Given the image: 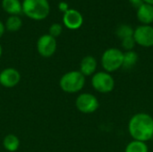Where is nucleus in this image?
Wrapping results in <instances>:
<instances>
[{"instance_id":"obj_1","label":"nucleus","mask_w":153,"mask_h":152,"mask_svg":"<svg viewBox=\"0 0 153 152\" xmlns=\"http://www.w3.org/2000/svg\"><path fill=\"white\" fill-rule=\"evenodd\" d=\"M128 132L135 141H151L153 138V117L147 113L134 115L128 123Z\"/></svg>"},{"instance_id":"obj_2","label":"nucleus","mask_w":153,"mask_h":152,"mask_svg":"<svg viewBox=\"0 0 153 152\" xmlns=\"http://www.w3.org/2000/svg\"><path fill=\"white\" fill-rule=\"evenodd\" d=\"M22 7V13L34 21L45 20L50 13L48 0H23Z\"/></svg>"},{"instance_id":"obj_3","label":"nucleus","mask_w":153,"mask_h":152,"mask_svg":"<svg viewBox=\"0 0 153 152\" xmlns=\"http://www.w3.org/2000/svg\"><path fill=\"white\" fill-rule=\"evenodd\" d=\"M59 85L66 93L79 92L85 85V76L80 71L68 72L61 77Z\"/></svg>"},{"instance_id":"obj_4","label":"nucleus","mask_w":153,"mask_h":152,"mask_svg":"<svg viewBox=\"0 0 153 152\" xmlns=\"http://www.w3.org/2000/svg\"><path fill=\"white\" fill-rule=\"evenodd\" d=\"M124 53L116 47L107 49L101 56V65L105 72L113 73L122 68Z\"/></svg>"},{"instance_id":"obj_5","label":"nucleus","mask_w":153,"mask_h":152,"mask_svg":"<svg viewBox=\"0 0 153 152\" xmlns=\"http://www.w3.org/2000/svg\"><path fill=\"white\" fill-rule=\"evenodd\" d=\"M91 85L95 90L100 93H109L115 88V80L113 76L107 72H98L92 75Z\"/></svg>"},{"instance_id":"obj_6","label":"nucleus","mask_w":153,"mask_h":152,"mask_svg":"<svg viewBox=\"0 0 153 152\" xmlns=\"http://www.w3.org/2000/svg\"><path fill=\"white\" fill-rule=\"evenodd\" d=\"M76 108L83 114H91L100 107L98 99L91 93L80 94L75 100Z\"/></svg>"},{"instance_id":"obj_7","label":"nucleus","mask_w":153,"mask_h":152,"mask_svg":"<svg viewBox=\"0 0 153 152\" xmlns=\"http://www.w3.org/2000/svg\"><path fill=\"white\" fill-rule=\"evenodd\" d=\"M56 39L49 34L42 35L37 41V50L43 57H50L56 50Z\"/></svg>"},{"instance_id":"obj_8","label":"nucleus","mask_w":153,"mask_h":152,"mask_svg":"<svg viewBox=\"0 0 153 152\" xmlns=\"http://www.w3.org/2000/svg\"><path fill=\"white\" fill-rule=\"evenodd\" d=\"M135 43L143 47H153V27L151 25L138 26L134 32Z\"/></svg>"},{"instance_id":"obj_9","label":"nucleus","mask_w":153,"mask_h":152,"mask_svg":"<svg viewBox=\"0 0 153 152\" xmlns=\"http://www.w3.org/2000/svg\"><path fill=\"white\" fill-rule=\"evenodd\" d=\"M63 23L69 30H78L83 23V17L78 10L69 9L64 13Z\"/></svg>"},{"instance_id":"obj_10","label":"nucleus","mask_w":153,"mask_h":152,"mask_svg":"<svg viewBox=\"0 0 153 152\" xmlns=\"http://www.w3.org/2000/svg\"><path fill=\"white\" fill-rule=\"evenodd\" d=\"M21 81L20 73L14 68H5L0 73V84L5 88H13Z\"/></svg>"},{"instance_id":"obj_11","label":"nucleus","mask_w":153,"mask_h":152,"mask_svg":"<svg viewBox=\"0 0 153 152\" xmlns=\"http://www.w3.org/2000/svg\"><path fill=\"white\" fill-rule=\"evenodd\" d=\"M137 19L143 25H150L153 22V5L143 3L137 8Z\"/></svg>"},{"instance_id":"obj_12","label":"nucleus","mask_w":153,"mask_h":152,"mask_svg":"<svg viewBox=\"0 0 153 152\" xmlns=\"http://www.w3.org/2000/svg\"><path fill=\"white\" fill-rule=\"evenodd\" d=\"M97 60L92 56H84L80 64V72L84 76H91L93 75L97 70Z\"/></svg>"},{"instance_id":"obj_13","label":"nucleus","mask_w":153,"mask_h":152,"mask_svg":"<svg viewBox=\"0 0 153 152\" xmlns=\"http://www.w3.org/2000/svg\"><path fill=\"white\" fill-rule=\"evenodd\" d=\"M2 8L10 15H19L22 13V2L20 0H2Z\"/></svg>"},{"instance_id":"obj_14","label":"nucleus","mask_w":153,"mask_h":152,"mask_svg":"<svg viewBox=\"0 0 153 152\" xmlns=\"http://www.w3.org/2000/svg\"><path fill=\"white\" fill-rule=\"evenodd\" d=\"M138 58H139L138 54L135 51H134V50L126 51V53H124V59H123L122 68L126 69V70L132 69L137 64Z\"/></svg>"},{"instance_id":"obj_15","label":"nucleus","mask_w":153,"mask_h":152,"mask_svg":"<svg viewBox=\"0 0 153 152\" xmlns=\"http://www.w3.org/2000/svg\"><path fill=\"white\" fill-rule=\"evenodd\" d=\"M3 145L7 151L14 152L20 147V140L14 134H8L4 137L3 141Z\"/></svg>"},{"instance_id":"obj_16","label":"nucleus","mask_w":153,"mask_h":152,"mask_svg":"<svg viewBox=\"0 0 153 152\" xmlns=\"http://www.w3.org/2000/svg\"><path fill=\"white\" fill-rule=\"evenodd\" d=\"M22 26V21L19 17V15H10L4 23L5 30L11 32L18 31Z\"/></svg>"},{"instance_id":"obj_17","label":"nucleus","mask_w":153,"mask_h":152,"mask_svg":"<svg viewBox=\"0 0 153 152\" xmlns=\"http://www.w3.org/2000/svg\"><path fill=\"white\" fill-rule=\"evenodd\" d=\"M125 152H149V148L146 142L133 140L126 145Z\"/></svg>"},{"instance_id":"obj_18","label":"nucleus","mask_w":153,"mask_h":152,"mask_svg":"<svg viewBox=\"0 0 153 152\" xmlns=\"http://www.w3.org/2000/svg\"><path fill=\"white\" fill-rule=\"evenodd\" d=\"M134 30L128 24H121L117 27V29L116 30L117 36L121 40L127 39V38L134 37Z\"/></svg>"},{"instance_id":"obj_19","label":"nucleus","mask_w":153,"mask_h":152,"mask_svg":"<svg viewBox=\"0 0 153 152\" xmlns=\"http://www.w3.org/2000/svg\"><path fill=\"white\" fill-rule=\"evenodd\" d=\"M62 32H63V25L60 23H57V22L51 24L48 29V34L50 36L54 37L55 39L59 37Z\"/></svg>"},{"instance_id":"obj_20","label":"nucleus","mask_w":153,"mask_h":152,"mask_svg":"<svg viewBox=\"0 0 153 152\" xmlns=\"http://www.w3.org/2000/svg\"><path fill=\"white\" fill-rule=\"evenodd\" d=\"M135 45H136V43H135V40L134 39V37L122 39V47L126 51H131V50H133L134 47H135Z\"/></svg>"},{"instance_id":"obj_21","label":"nucleus","mask_w":153,"mask_h":152,"mask_svg":"<svg viewBox=\"0 0 153 152\" xmlns=\"http://www.w3.org/2000/svg\"><path fill=\"white\" fill-rule=\"evenodd\" d=\"M58 9H59V11H61V12H63V13H65L67 10H69L70 8H69V5H68V4L66 3V2H65V1H61L59 4H58Z\"/></svg>"},{"instance_id":"obj_22","label":"nucleus","mask_w":153,"mask_h":152,"mask_svg":"<svg viewBox=\"0 0 153 152\" xmlns=\"http://www.w3.org/2000/svg\"><path fill=\"white\" fill-rule=\"evenodd\" d=\"M128 1H129L130 4H131L134 7H135V8H139V7L144 3L143 0H128Z\"/></svg>"},{"instance_id":"obj_23","label":"nucleus","mask_w":153,"mask_h":152,"mask_svg":"<svg viewBox=\"0 0 153 152\" xmlns=\"http://www.w3.org/2000/svg\"><path fill=\"white\" fill-rule=\"evenodd\" d=\"M5 31V27H4V24L0 21V39L3 37L4 33Z\"/></svg>"},{"instance_id":"obj_24","label":"nucleus","mask_w":153,"mask_h":152,"mask_svg":"<svg viewBox=\"0 0 153 152\" xmlns=\"http://www.w3.org/2000/svg\"><path fill=\"white\" fill-rule=\"evenodd\" d=\"M143 1H144V3H146V4H149L153 5V0H143Z\"/></svg>"},{"instance_id":"obj_25","label":"nucleus","mask_w":153,"mask_h":152,"mask_svg":"<svg viewBox=\"0 0 153 152\" xmlns=\"http://www.w3.org/2000/svg\"><path fill=\"white\" fill-rule=\"evenodd\" d=\"M2 53H3V48H2V46H1V44H0V57H1V56H2Z\"/></svg>"}]
</instances>
